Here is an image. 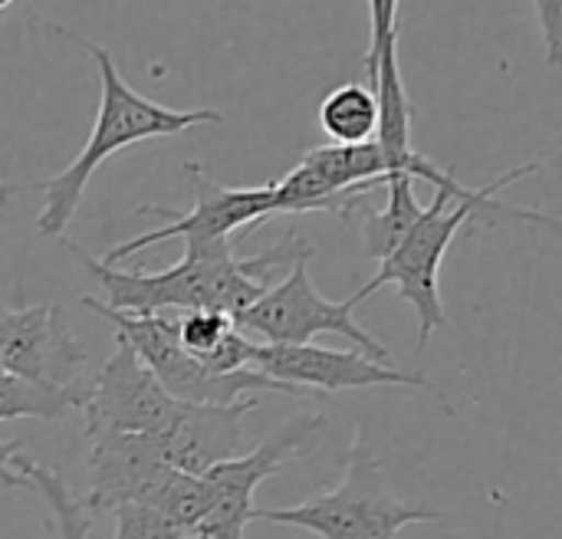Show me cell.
<instances>
[{"instance_id":"1","label":"cell","mask_w":562,"mask_h":539,"mask_svg":"<svg viewBox=\"0 0 562 539\" xmlns=\"http://www.w3.org/2000/svg\"><path fill=\"white\" fill-rule=\"evenodd\" d=\"M63 247L102 283L112 313L125 316H165L171 310H217L237 319L250 310L270 287L273 270L293 263L310 244L300 234H286L280 244L257 257H234L231 237L184 247V257L165 270H119L89 257L76 240L63 237Z\"/></svg>"},{"instance_id":"2","label":"cell","mask_w":562,"mask_h":539,"mask_svg":"<svg viewBox=\"0 0 562 539\" xmlns=\"http://www.w3.org/2000/svg\"><path fill=\"white\" fill-rule=\"evenodd\" d=\"M53 30L69 36L72 43H79L82 53L95 63L102 96H99V112H95V122H92V132H89V142L82 145V151L59 175L36 184L43 194V211L36 217V231L43 237H63L66 234L72 214L82 204L89 178L115 151L138 145V142H151V138H171V135H181L194 125H221L224 122V115L217 109H207V105L168 109V105H161L142 92H135L122 79L112 53L102 43H92V40L79 36L76 30H63V26H53Z\"/></svg>"},{"instance_id":"3","label":"cell","mask_w":562,"mask_h":539,"mask_svg":"<svg viewBox=\"0 0 562 539\" xmlns=\"http://www.w3.org/2000/svg\"><path fill=\"white\" fill-rule=\"evenodd\" d=\"M540 168H543L540 161L520 165V168H514V171L487 181L484 188H471L468 194L435 191L431 207L422 211V217L412 224V231L395 247V254L379 263V273L359 293H352V300L362 303L366 296H372V293H379L385 287H395V293L418 316V352H425L431 333L441 329V326H448V313H445V303H441V263H445V254H448L451 240L458 237V231L468 221L484 217V214H507V217L530 221V224L533 221L537 224L540 221L553 224V217H547V214L524 211V207H510V204L497 201V194L504 188L517 184L527 175H537Z\"/></svg>"},{"instance_id":"4","label":"cell","mask_w":562,"mask_h":539,"mask_svg":"<svg viewBox=\"0 0 562 539\" xmlns=\"http://www.w3.org/2000/svg\"><path fill=\"white\" fill-rule=\"evenodd\" d=\"M250 520L296 527L319 539H395L412 524H438L441 510L402 504L385 481V461L366 448L356 435L342 461V481L333 491H319L296 507L254 510Z\"/></svg>"},{"instance_id":"5","label":"cell","mask_w":562,"mask_h":539,"mask_svg":"<svg viewBox=\"0 0 562 539\" xmlns=\"http://www.w3.org/2000/svg\"><path fill=\"white\" fill-rule=\"evenodd\" d=\"M82 306L89 313L102 316L112 326V333L135 349L142 366L158 379V385L175 402H184V405H234L247 392H280V395H293V398L306 395L303 389L267 379L257 369H240V372H231V375L211 372L204 362L191 359L181 349L171 316H125V313H112L105 303H99L92 296H82Z\"/></svg>"},{"instance_id":"6","label":"cell","mask_w":562,"mask_h":539,"mask_svg":"<svg viewBox=\"0 0 562 539\" xmlns=\"http://www.w3.org/2000/svg\"><path fill=\"white\" fill-rule=\"evenodd\" d=\"M310 257L313 247L303 250L293 263L283 283L270 287L250 310H244L234 326L257 333L270 346H310L316 336L333 333L349 339L362 356L395 366L392 352L385 343H379L356 316L352 310L359 306L352 296L349 300H326L313 280H310Z\"/></svg>"},{"instance_id":"7","label":"cell","mask_w":562,"mask_h":539,"mask_svg":"<svg viewBox=\"0 0 562 539\" xmlns=\"http://www.w3.org/2000/svg\"><path fill=\"white\" fill-rule=\"evenodd\" d=\"M184 175L194 188V207L191 211H171L161 204H142L138 214L148 217H161L165 224L155 231H145L125 244H115L105 250L102 263L115 267L119 260L138 254L142 247L151 244H165V240H184V247H201V244H214V240H227L234 231L247 227H260L267 217H273V191L270 184L263 188H227L221 181H214L204 165L188 161Z\"/></svg>"},{"instance_id":"8","label":"cell","mask_w":562,"mask_h":539,"mask_svg":"<svg viewBox=\"0 0 562 539\" xmlns=\"http://www.w3.org/2000/svg\"><path fill=\"white\" fill-rule=\"evenodd\" d=\"M250 369L263 372L267 379L286 382L293 389H323L329 392H346V389H418L425 395H435L448 408V395L425 375V372H408L398 366L375 362L362 352H342V349H319V346H270V343H254L250 349ZM451 412V408H448Z\"/></svg>"},{"instance_id":"9","label":"cell","mask_w":562,"mask_h":539,"mask_svg":"<svg viewBox=\"0 0 562 539\" xmlns=\"http://www.w3.org/2000/svg\"><path fill=\"white\" fill-rule=\"evenodd\" d=\"M323 428V418H303L283 428L277 438H267L244 458H231L214 464L204 481L211 484V510L198 524L191 539H247V524L254 517L257 487L280 474L293 458H300L303 445Z\"/></svg>"},{"instance_id":"10","label":"cell","mask_w":562,"mask_h":539,"mask_svg":"<svg viewBox=\"0 0 562 539\" xmlns=\"http://www.w3.org/2000/svg\"><path fill=\"white\" fill-rule=\"evenodd\" d=\"M178 402L158 385V379L142 366L135 349L115 336V352L109 362L82 382L86 435L95 431H128V435H158Z\"/></svg>"},{"instance_id":"11","label":"cell","mask_w":562,"mask_h":539,"mask_svg":"<svg viewBox=\"0 0 562 539\" xmlns=\"http://www.w3.org/2000/svg\"><path fill=\"white\" fill-rule=\"evenodd\" d=\"M89 366L86 346L72 336L63 313L49 303L7 310L0 323V372L69 389Z\"/></svg>"},{"instance_id":"12","label":"cell","mask_w":562,"mask_h":539,"mask_svg":"<svg viewBox=\"0 0 562 539\" xmlns=\"http://www.w3.org/2000/svg\"><path fill=\"white\" fill-rule=\"evenodd\" d=\"M168 471L171 468L165 464L151 435L95 431L89 435V494L82 497V507L99 517L122 504H148Z\"/></svg>"},{"instance_id":"13","label":"cell","mask_w":562,"mask_h":539,"mask_svg":"<svg viewBox=\"0 0 562 539\" xmlns=\"http://www.w3.org/2000/svg\"><path fill=\"white\" fill-rule=\"evenodd\" d=\"M260 408L257 398L234 405H184L178 402L171 422L151 435L171 471L204 478L214 464L231 461L240 448L244 418Z\"/></svg>"},{"instance_id":"14","label":"cell","mask_w":562,"mask_h":539,"mask_svg":"<svg viewBox=\"0 0 562 539\" xmlns=\"http://www.w3.org/2000/svg\"><path fill=\"white\" fill-rule=\"evenodd\" d=\"M379 125V102L369 86L346 82L326 92L319 102V128L326 132L329 145H362L375 138Z\"/></svg>"},{"instance_id":"15","label":"cell","mask_w":562,"mask_h":539,"mask_svg":"<svg viewBox=\"0 0 562 539\" xmlns=\"http://www.w3.org/2000/svg\"><path fill=\"white\" fill-rule=\"evenodd\" d=\"M389 188V201L382 211H372L366 214L362 221V237H366V254L372 260H385L395 254V247L405 240V234L412 231V224L422 217V204L415 198V178L408 175H392L385 181Z\"/></svg>"},{"instance_id":"16","label":"cell","mask_w":562,"mask_h":539,"mask_svg":"<svg viewBox=\"0 0 562 539\" xmlns=\"http://www.w3.org/2000/svg\"><path fill=\"white\" fill-rule=\"evenodd\" d=\"M82 382H76L69 389H56V385H43V382H30V379L0 372V422H16V418L59 422L69 412H79Z\"/></svg>"},{"instance_id":"17","label":"cell","mask_w":562,"mask_h":539,"mask_svg":"<svg viewBox=\"0 0 562 539\" xmlns=\"http://www.w3.org/2000/svg\"><path fill=\"white\" fill-rule=\"evenodd\" d=\"M273 191V214H310V211H333L349 217L352 204L362 201L352 191H339L333 188L326 178H319L313 168H306L303 161L286 171L280 181L270 184Z\"/></svg>"},{"instance_id":"18","label":"cell","mask_w":562,"mask_h":539,"mask_svg":"<svg viewBox=\"0 0 562 539\" xmlns=\"http://www.w3.org/2000/svg\"><path fill=\"white\" fill-rule=\"evenodd\" d=\"M151 510H158L165 520H171L184 537H191L198 530V524L207 517L211 510V484L204 478L194 474H181V471H168L161 478V484L155 487V494L148 497Z\"/></svg>"},{"instance_id":"19","label":"cell","mask_w":562,"mask_h":539,"mask_svg":"<svg viewBox=\"0 0 562 539\" xmlns=\"http://www.w3.org/2000/svg\"><path fill=\"white\" fill-rule=\"evenodd\" d=\"M16 471L23 474V481L30 484V491H33V494H40V497L49 504V510H53V517H56V527H59V539L89 537V530H92L95 517L82 507V501H76V497L69 494L66 481H63L56 471L33 464V461H30V458H23V454L16 458Z\"/></svg>"},{"instance_id":"20","label":"cell","mask_w":562,"mask_h":539,"mask_svg":"<svg viewBox=\"0 0 562 539\" xmlns=\"http://www.w3.org/2000/svg\"><path fill=\"white\" fill-rule=\"evenodd\" d=\"M231 329H234V319L217 313V310H188L175 319V333H178L181 349L198 362H204Z\"/></svg>"},{"instance_id":"21","label":"cell","mask_w":562,"mask_h":539,"mask_svg":"<svg viewBox=\"0 0 562 539\" xmlns=\"http://www.w3.org/2000/svg\"><path fill=\"white\" fill-rule=\"evenodd\" d=\"M115 537L112 539H188L171 520L145 504H122L112 510Z\"/></svg>"},{"instance_id":"22","label":"cell","mask_w":562,"mask_h":539,"mask_svg":"<svg viewBox=\"0 0 562 539\" xmlns=\"http://www.w3.org/2000/svg\"><path fill=\"white\" fill-rule=\"evenodd\" d=\"M398 7L402 0H369L372 36H369V53H366V79L375 72L379 56L398 43Z\"/></svg>"},{"instance_id":"23","label":"cell","mask_w":562,"mask_h":539,"mask_svg":"<svg viewBox=\"0 0 562 539\" xmlns=\"http://www.w3.org/2000/svg\"><path fill=\"white\" fill-rule=\"evenodd\" d=\"M537 20L543 30V46H547V63L557 69L562 63V0H533Z\"/></svg>"},{"instance_id":"24","label":"cell","mask_w":562,"mask_h":539,"mask_svg":"<svg viewBox=\"0 0 562 539\" xmlns=\"http://www.w3.org/2000/svg\"><path fill=\"white\" fill-rule=\"evenodd\" d=\"M16 458H20V445L16 441H0V484L10 487V491H30V484L16 471Z\"/></svg>"},{"instance_id":"25","label":"cell","mask_w":562,"mask_h":539,"mask_svg":"<svg viewBox=\"0 0 562 539\" xmlns=\"http://www.w3.org/2000/svg\"><path fill=\"white\" fill-rule=\"evenodd\" d=\"M13 194H16V188H13V184H3V181H0V204H10V198H13Z\"/></svg>"},{"instance_id":"26","label":"cell","mask_w":562,"mask_h":539,"mask_svg":"<svg viewBox=\"0 0 562 539\" xmlns=\"http://www.w3.org/2000/svg\"><path fill=\"white\" fill-rule=\"evenodd\" d=\"M3 313H7V306H3V303H0V323H3Z\"/></svg>"},{"instance_id":"27","label":"cell","mask_w":562,"mask_h":539,"mask_svg":"<svg viewBox=\"0 0 562 539\" xmlns=\"http://www.w3.org/2000/svg\"><path fill=\"white\" fill-rule=\"evenodd\" d=\"M10 3H13V0H0V10H3V7H10Z\"/></svg>"}]
</instances>
